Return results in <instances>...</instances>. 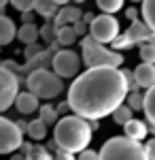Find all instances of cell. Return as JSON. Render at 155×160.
Returning <instances> with one entry per match:
<instances>
[{
  "label": "cell",
  "mask_w": 155,
  "mask_h": 160,
  "mask_svg": "<svg viewBox=\"0 0 155 160\" xmlns=\"http://www.w3.org/2000/svg\"><path fill=\"white\" fill-rule=\"evenodd\" d=\"M38 118L45 122V126H53V124L58 122V111L53 109L51 105H38Z\"/></svg>",
  "instance_id": "24"
},
{
  "label": "cell",
  "mask_w": 155,
  "mask_h": 160,
  "mask_svg": "<svg viewBox=\"0 0 155 160\" xmlns=\"http://www.w3.org/2000/svg\"><path fill=\"white\" fill-rule=\"evenodd\" d=\"M21 141H24V132L17 128V124L13 120H9V118L0 115V154L17 152Z\"/></svg>",
  "instance_id": "8"
},
{
  "label": "cell",
  "mask_w": 155,
  "mask_h": 160,
  "mask_svg": "<svg viewBox=\"0 0 155 160\" xmlns=\"http://www.w3.org/2000/svg\"><path fill=\"white\" fill-rule=\"evenodd\" d=\"M77 160H98V152H94V149H81L79 152V158Z\"/></svg>",
  "instance_id": "36"
},
{
  "label": "cell",
  "mask_w": 155,
  "mask_h": 160,
  "mask_svg": "<svg viewBox=\"0 0 155 160\" xmlns=\"http://www.w3.org/2000/svg\"><path fill=\"white\" fill-rule=\"evenodd\" d=\"M98 160H147L140 141L128 137H110L102 149L98 152Z\"/></svg>",
  "instance_id": "4"
},
{
  "label": "cell",
  "mask_w": 155,
  "mask_h": 160,
  "mask_svg": "<svg viewBox=\"0 0 155 160\" xmlns=\"http://www.w3.org/2000/svg\"><path fill=\"white\" fill-rule=\"evenodd\" d=\"M132 2H140V0H132Z\"/></svg>",
  "instance_id": "47"
},
{
  "label": "cell",
  "mask_w": 155,
  "mask_h": 160,
  "mask_svg": "<svg viewBox=\"0 0 155 160\" xmlns=\"http://www.w3.org/2000/svg\"><path fill=\"white\" fill-rule=\"evenodd\" d=\"M26 132L30 135V139L40 141V139H45V137H47V126H45V122H43L40 118H36L34 122H30L28 126H26Z\"/></svg>",
  "instance_id": "21"
},
{
  "label": "cell",
  "mask_w": 155,
  "mask_h": 160,
  "mask_svg": "<svg viewBox=\"0 0 155 160\" xmlns=\"http://www.w3.org/2000/svg\"><path fill=\"white\" fill-rule=\"evenodd\" d=\"M15 38H19L24 45L34 43V41H38V28H36L32 22H30V24H24L19 30H15Z\"/></svg>",
  "instance_id": "20"
},
{
  "label": "cell",
  "mask_w": 155,
  "mask_h": 160,
  "mask_svg": "<svg viewBox=\"0 0 155 160\" xmlns=\"http://www.w3.org/2000/svg\"><path fill=\"white\" fill-rule=\"evenodd\" d=\"M32 11H36L45 19H51L58 13V4L53 0H32Z\"/></svg>",
  "instance_id": "18"
},
{
  "label": "cell",
  "mask_w": 155,
  "mask_h": 160,
  "mask_svg": "<svg viewBox=\"0 0 155 160\" xmlns=\"http://www.w3.org/2000/svg\"><path fill=\"white\" fill-rule=\"evenodd\" d=\"M26 88H28V92L34 94L36 98H45V100L55 98V96H60L64 92L62 77H58L53 71H49L47 66L30 71L28 77H26Z\"/></svg>",
  "instance_id": "3"
},
{
  "label": "cell",
  "mask_w": 155,
  "mask_h": 160,
  "mask_svg": "<svg viewBox=\"0 0 155 160\" xmlns=\"http://www.w3.org/2000/svg\"><path fill=\"white\" fill-rule=\"evenodd\" d=\"M0 66H2V60H0Z\"/></svg>",
  "instance_id": "48"
},
{
  "label": "cell",
  "mask_w": 155,
  "mask_h": 160,
  "mask_svg": "<svg viewBox=\"0 0 155 160\" xmlns=\"http://www.w3.org/2000/svg\"><path fill=\"white\" fill-rule=\"evenodd\" d=\"M140 58H143V62L153 64L155 62V43H144V45H140Z\"/></svg>",
  "instance_id": "30"
},
{
  "label": "cell",
  "mask_w": 155,
  "mask_h": 160,
  "mask_svg": "<svg viewBox=\"0 0 155 160\" xmlns=\"http://www.w3.org/2000/svg\"><path fill=\"white\" fill-rule=\"evenodd\" d=\"M15 22L11 17H7L4 13H0V47H7L15 38Z\"/></svg>",
  "instance_id": "17"
},
{
  "label": "cell",
  "mask_w": 155,
  "mask_h": 160,
  "mask_svg": "<svg viewBox=\"0 0 155 160\" xmlns=\"http://www.w3.org/2000/svg\"><path fill=\"white\" fill-rule=\"evenodd\" d=\"M134 81H136V86L138 88H153L155 86V66L153 64H149V62H143V64H138L134 71Z\"/></svg>",
  "instance_id": "11"
},
{
  "label": "cell",
  "mask_w": 155,
  "mask_h": 160,
  "mask_svg": "<svg viewBox=\"0 0 155 160\" xmlns=\"http://www.w3.org/2000/svg\"><path fill=\"white\" fill-rule=\"evenodd\" d=\"M128 107L132 111H143V92H138V90H134V92H128Z\"/></svg>",
  "instance_id": "29"
},
{
  "label": "cell",
  "mask_w": 155,
  "mask_h": 160,
  "mask_svg": "<svg viewBox=\"0 0 155 160\" xmlns=\"http://www.w3.org/2000/svg\"><path fill=\"white\" fill-rule=\"evenodd\" d=\"M77 34H74V30H72V26H58V30H55V41L60 43V47H70L72 43H77Z\"/></svg>",
  "instance_id": "19"
},
{
  "label": "cell",
  "mask_w": 155,
  "mask_h": 160,
  "mask_svg": "<svg viewBox=\"0 0 155 160\" xmlns=\"http://www.w3.org/2000/svg\"><path fill=\"white\" fill-rule=\"evenodd\" d=\"M143 111L147 115L149 135H155V86L147 88V92H143Z\"/></svg>",
  "instance_id": "12"
},
{
  "label": "cell",
  "mask_w": 155,
  "mask_h": 160,
  "mask_svg": "<svg viewBox=\"0 0 155 160\" xmlns=\"http://www.w3.org/2000/svg\"><path fill=\"white\" fill-rule=\"evenodd\" d=\"M143 149H144L147 160H155V139H149V141L143 145Z\"/></svg>",
  "instance_id": "35"
},
{
  "label": "cell",
  "mask_w": 155,
  "mask_h": 160,
  "mask_svg": "<svg viewBox=\"0 0 155 160\" xmlns=\"http://www.w3.org/2000/svg\"><path fill=\"white\" fill-rule=\"evenodd\" d=\"M51 66L58 77H74L81 71V56L72 49H58L51 56Z\"/></svg>",
  "instance_id": "7"
},
{
  "label": "cell",
  "mask_w": 155,
  "mask_h": 160,
  "mask_svg": "<svg viewBox=\"0 0 155 160\" xmlns=\"http://www.w3.org/2000/svg\"><path fill=\"white\" fill-rule=\"evenodd\" d=\"M7 4H9V0H0V9H4Z\"/></svg>",
  "instance_id": "45"
},
{
  "label": "cell",
  "mask_w": 155,
  "mask_h": 160,
  "mask_svg": "<svg viewBox=\"0 0 155 160\" xmlns=\"http://www.w3.org/2000/svg\"><path fill=\"white\" fill-rule=\"evenodd\" d=\"M53 145L60 149H66L70 154H79L92 143L94 130L89 128V124L81 115H64L62 120L53 124Z\"/></svg>",
  "instance_id": "2"
},
{
  "label": "cell",
  "mask_w": 155,
  "mask_h": 160,
  "mask_svg": "<svg viewBox=\"0 0 155 160\" xmlns=\"http://www.w3.org/2000/svg\"><path fill=\"white\" fill-rule=\"evenodd\" d=\"M21 22L24 24H30L32 22V11H21Z\"/></svg>",
  "instance_id": "39"
},
{
  "label": "cell",
  "mask_w": 155,
  "mask_h": 160,
  "mask_svg": "<svg viewBox=\"0 0 155 160\" xmlns=\"http://www.w3.org/2000/svg\"><path fill=\"white\" fill-rule=\"evenodd\" d=\"M123 130H125V137H128V139H134V141H143V139H147V135H149L147 122L134 120V118L123 124Z\"/></svg>",
  "instance_id": "15"
},
{
  "label": "cell",
  "mask_w": 155,
  "mask_h": 160,
  "mask_svg": "<svg viewBox=\"0 0 155 160\" xmlns=\"http://www.w3.org/2000/svg\"><path fill=\"white\" fill-rule=\"evenodd\" d=\"M72 2H77V4H83L85 0H72Z\"/></svg>",
  "instance_id": "46"
},
{
  "label": "cell",
  "mask_w": 155,
  "mask_h": 160,
  "mask_svg": "<svg viewBox=\"0 0 155 160\" xmlns=\"http://www.w3.org/2000/svg\"><path fill=\"white\" fill-rule=\"evenodd\" d=\"M108 45H110L115 51H125V49H132V47H134V41H132L128 34H121V32H119V34L113 38Z\"/></svg>",
  "instance_id": "26"
},
{
  "label": "cell",
  "mask_w": 155,
  "mask_h": 160,
  "mask_svg": "<svg viewBox=\"0 0 155 160\" xmlns=\"http://www.w3.org/2000/svg\"><path fill=\"white\" fill-rule=\"evenodd\" d=\"M55 111H58V115H66V113L70 111V107H68V102H62V105L55 107Z\"/></svg>",
  "instance_id": "37"
},
{
  "label": "cell",
  "mask_w": 155,
  "mask_h": 160,
  "mask_svg": "<svg viewBox=\"0 0 155 160\" xmlns=\"http://www.w3.org/2000/svg\"><path fill=\"white\" fill-rule=\"evenodd\" d=\"M24 158L26 160H53V156H51V152H49L47 148H43V145H32V148L24 154Z\"/></svg>",
  "instance_id": "23"
},
{
  "label": "cell",
  "mask_w": 155,
  "mask_h": 160,
  "mask_svg": "<svg viewBox=\"0 0 155 160\" xmlns=\"http://www.w3.org/2000/svg\"><path fill=\"white\" fill-rule=\"evenodd\" d=\"M13 105H15V109L19 111V113H34L38 109V98L32 92H17Z\"/></svg>",
  "instance_id": "13"
},
{
  "label": "cell",
  "mask_w": 155,
  "mask_h": 160,
  "mask_svg": "<svg viewBox=\"0 0 155 160\" xmlns=\"http://www.w3.org/2000/svg\"><path fill=\"white\" fill-rule=\"evenodd\" d=\"M43 49H45V47H43V45H40L38 41H34V43H28V45H26V51H24V58L28 60V58L36 56L38 51H43Z\"/></svg>",
  "instance_id": "31"
},
{
  "label": "cell",
  "mask_w": 155,
  "mask_h": 160,
  "mask_svg": "<svg viewBox=\"0 0 155 160\" xmlns=\"http://www.w3.org/2000/svg\"><path fill=\"white\" fill-rule=\"evenodd\" d=\"M55 30H58V26L53 24V22H51V19H49L47 24L43 26V28H40V30H38V38H43V41H45V43H53V41H55Z\"/></svg>",
  "instance_id": "27"
},
{
  "label": "cell",
  "mask_w": 155,
  "mask_h": 160,
  "mask_svg": "<svg viewBox=\"0 0 155 160\" xmlns=\"http://www.w3.org/2000/svg\"><path fill=\"white\" fill-rule=\"evenodd\" d=\"M51 152H53V160H77V158H74V154H70V152H66V149L53 148Z\"/></svg>",
  "instance_id": "32"
},
{
  "label": "cell",
  "mask_w": 155,
  "mask_h": 160,
  "mask_svg": "<svg viewBox=\"0 0 155 160\" xmlns=\"http://www.w3.org/2000/svg\"><path fill=\"white\" fill-rule=\"evenodd\" d=\"M81 9L79 7H64L62 4V9H58V13L53 15V24L55 26H68L72 22H77V19H81Z\"/></svg>",
  "instance_id": "16"
},
{
  "label": "cell",
  "mask_w": 155,
  "mask_h": 160,
  "mask_svg": "<svg viewBox=\"0 0 155 160\" xmlns=\"http://www.w3.org/2000/svg\"><path fill=\"white\" fill-rule=\"evenodd\" d=\"M123 2H125V0H96V4L100 7L102 13H117V11H121Z\"/></svg>",
  "instance_id": "28"
},
{
  "label": "cell",
  "mask_w": 155,
  "mask_h": 160,
  "mask_svg": "<svg viewBox=\"0 0 155 160\" xmlns=\"http://www.w3.org/2000/svg\"><path fill=\"white\" fill-rule=\"evenodd\" d=\"M17 11H32V0H9Z\"/></svg>",
  "instance_id": "34"
},
{
  "label": "cell",
  "mask_w": 155,
  "mask_h": 160,
  "mask_svg": "<svg viewBox=\"0 0 155 160\" xmlns=\"http://www.w3.org/2000/svg\"><path fill=\"white\" fill-rule=\"evenodd\" d=\"M11 160H26V158H24V154L19 152V154H13V156H11Z\"/></svg>",
  "instance_id": "43"
},
{
  "label": "cell",
  "mask_w": 155,
  "mask_h": 160,
  "mask_svg": "<svg viewBox=\"0 0 155 160\" xmlns=\"http://www.w3.org/2000/svg\"><path fill=\"white\" fill-rule=\"evenodd\" d=\"M100 120H87V124H89V128H92V130H98V128H100Z\"/></svg>",
  "instance_id": "40"
},
{
  "label": "cell",
  "mask_w": 155,
  "mask_h": 160,
  "mask_svg": "<svg viewBox=\"0 0 155 160\" xmlns=\"http://www.w3.org/2000/svg\"><path fill=\"white\" fill-rule=\"evenodd\" d=\"M143 2V22L149 28H153L155 30V15H153V9H155V0H140Z\"/></svg>",
  "instance_id": "25"
},
{
  "label": "cell",
  "mask_w": 155,
  "mask_h": 160,
  "mask_svg": "<svg viewBox=\"0 0 155 160\" xmlns=\"http://www.w3.org/2000/svg\"><path fill=\"white\" fill-rule=\"evenodd\" d=\"M123 58H121L119 51L108 49L106 45L102 43H89V45H83V56H81V64H85V68H92V66H115L119 68Z\"/></svg>",
  "instance_id": "5"
},
{
  "label": "cell",
  "mask_w": 155,
  "mask_h": 160,
  "mask_svg": "<svg viewBox=\"0 0 155 160\" xmlns=\"http://www.w3.org/2000/svg\"><path fill=\"white\" fill-rule=\"evenodd\" d=\"M125 17H128V19H136V17H138V9H136V7H130V9H128V11H125Z\"/></svg>",
  "instance_id": "38"
},
{
  "label": "cell",
  "mask_w": 155,
  "mask_h": 160,
  "mask_svg": "<svg viewBox=\"0 0 155 160\" xmlns=\"http://www.w3.org/2000/svg\"><path fill=\"white\" fill-rule=\"evenodd\" d=\"M81 19H83L85 24H89V22L94 19V15H92V13H85V15H81Z\"/></svg>",
  "instance_id": "41"
},
{
  "label": "cell",
  "mask_w": 155,
  "mask_h": 160,
  "mask_svg": "<svg viewBox=\"0 0 155 160\" xmlns=\"http://www.w3.org/2000/svg\"><path fill=\"white\" fill-rule=\"evenodd\" d=\"M17 124V128L21 130V132H26V126H28V122H24V120H19V122H15Z\"/></svg>",
  "instance_id": "42"
},
{
  "label": "cell",
  "mask_w": 155,
  "mask_h": 160,
  "mask_svg": "<svg viewBox=\"0 0 155 160\" xmlns=\"http://www.w3.org/2000/svg\"><path fill=\"white\" fill-rule=\"evenodd\" d=\"M53 53H55V51H51V49L38 51L36 56L28 58V64H26V66H19V73H30V71H34V68L49 66V64H51V56H53ZM19 73H17V75H19Z\"/></svg>",
  "instance_id": "14"
},
{
  "label": "cell",
  "mask_w": 155,
  "mask_h": 160,
  "mask_svg": "<svg viewBox=\"0 0 155 160\" xmlns=\"http://www.w3.org/2000/svg\"><path fill=\"white\" fill-rule=\"evenodd\" d=\"M53 2H55V4H58V7H62V4H68V2H70V0H53Z\"/></svg>",
  "instance_id": "44"
},
{
  "label": "cell",
  "mask_w": 155,
  "mask_h": 160,
  "mask_svg": "<svg viewBox=\"0 0 155 160\" xmlns=\"http://www.w3.org/2000/svg\"><path fill=\"white\" fill-rule=\"evenodd\" d=\"M72 30H74V34L77 37H83V34H87V26L89 24H85L83 19H77V22H72Z\"/></svg>",
  "instance_id": "33"
},
{
  "label": "cell",
  "mask_w": 155,
  "mask_h": 160,
  "mask_svg": "<svg viewBox=\"0 0 155 160\" xmlns=\"http://www.w3.org/2000/svg\"><path fill=\"white\" fill-rule=\"evenodd\" d=\"M17 92H19V77L13 71L0 66V111L11 109Z\"/></svg>",
  "instance_id": "9"
},
{
  "label": "cell",
  "mask_w": 155,
  "mask_h": 160,
  "mask_svg": "<svg viewBox=\"0 0 155 160\" xmlns=\"http://www.w3.org/2000/svg\"><path fill=\"white\" fill-rule=\"evenodd\" d=\"M110 115H113V122H115V124L123 126L128 120H132V118H134V111H132L128 105H123V102H121L119 107H115V109H113V113H110Z\"/></svg>",
  "instance_id": "22"
},
{
  "label": "cell",
  "mask_w": 155,
  "mask_h": 160,
  "mask_svg": "<svg viewBox=\"0 0 155 160\" xmlns=\"http://www.w3.org/2000/svg\"><path fill=\"white\" fill-rule=\"evenodd\" d=\"M125 34L134 41V45L155 43V30H153V28H149L144 22H140L138 17H136V19H132V24H130V28H128V32H125Z\"/></svg>",
  "instance_id": "10"
},
{
  "label": "cell",
  "mask_w": 155,
  "mask_h": 160,
  "mask_svg": "<svg viewBox=\"0 0 155 160\" xmlns=\"http://www.w3.org/2000/svg\"><path fill=\"white\" fill-rule=\"evenodd\" d=\"M128 96V83L115 66H92L74 75L68 90V107L85 120H102Z\"/></svg>",
  "instance_id": "1"
},
{
  "label": "cell",
  "mask_w": 155,
  "mask_h": 160,
  "mask_svg": "<svg viewBox=\"0 0 155 160\" xmlns=\"http://www.w3.org/2000/svg\"><path fill=\"white\" fill-rule=\"evenodd\" d=\"M89 34L98 41V43H102V45H108L113 38L119 34V22L113 17V13H102V15H98L94 19L89 22Z\"/></svg>",
  "instance_id": "6"
}]
</instances>
